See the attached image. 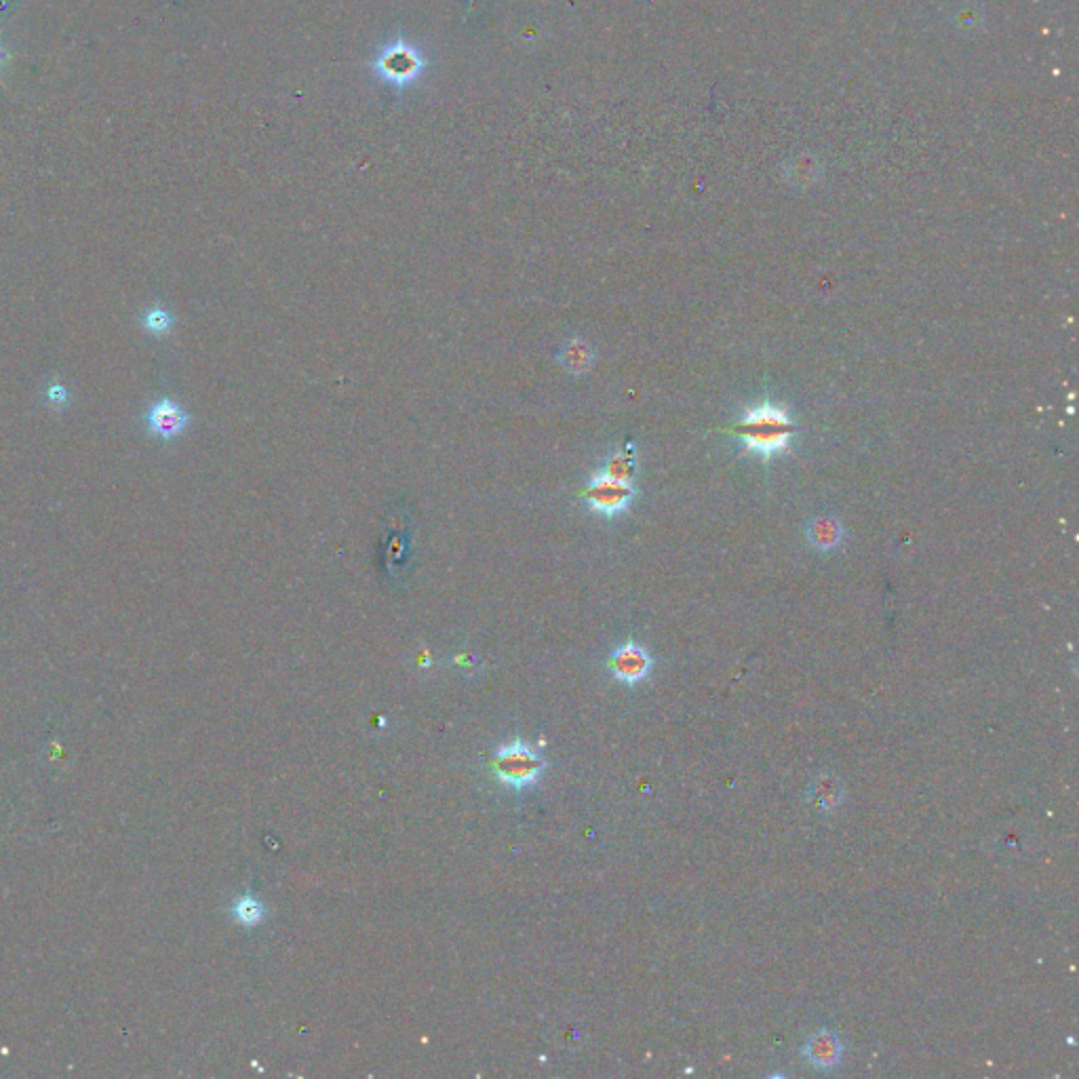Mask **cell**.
Instances as JSON below:
<instances>
[{
    "label": "cell",
    "instance_id": "cell-8",
    "mask_svg": "<svg viewBox=\"0 0 1079 1079\" xmlns=\"http://www.w3.org/2000/svg\"><path fill=\"white\" fill-rule=\"evenodd\" d=\"M597 473L603 475V477L616 479V481L633 483L635 473H637L635 447H633V445H626V447H622V449H618V451H612V454L607 456V460L603 462V466L597 470Z\"/></svg>",
    "mask_w": 1079,
    "mask_h": 1079
},
{
    "label": "cell",
    "instance_id": "cell-11",
    "mask_svg": "<svg viewBox=\"0 0 1079 1079\" xmlns=\"http://www.w3.org/2000/svg\"><path fill=\"white\" fill-rule=\"evenodd\" d=\"M232 913H234V919H237L239 924H243L247 928L258 926L260 921L264 919V907L251 896H241L237 900V905H234Z\"/></svg>",
    "mask_w": 1079,
    "mask_h": 1079
},
{
    "label": "cell",
    "instance_id": "cell-12",
    "mask_svg": "<svg viewBox=\"0 0 1079 1079\" xmlns=\"http://www.w3.org/2000/svg\"><path fill=\"white\" fill-rule=\"evenodd\" d=\"M142 327L148 333H154V336H165V333H169L173 327V317L163 306H152L144 312Z\"/></svg>",
    "mask_w": 1079,
    "mask_h": 1079
},
{
    "label": "cell",
    "instance_id": "cell-5",
    "mask_svg": "<svg viewBox=\"0 0 1079 1079\" xmlns=\"http://www.w3.org/2000/svg\"><path fill=\"white\" fill-rule=\"evenodd\" d=\"M148 430L159 439H175L180 437L190 424V416L184 411L182 405L175 403L173 399H159L146 414Z\"/></svg>",
    "mask_w": 1079,
    "mask_h": 1079
},
{
    "label": "cell",
    "instance_id": "cell-3",
    "mask_svg": "<svg viewBox=\"0 0 1079 1079\" xmlns=\"http://www.w3.org/2000/svg\"><path fill=\"white\" fill-rule=\"evenodd\" d=\"M635 494L637 492L633 483L616 481L595 473L584 487L582 500L591 513L614 519L631 508Z\"/></svg>",
    "mask_w": 1079,
    "mask_h": 1079
},
{
    "label": "cell",
    "instance_id": "cell-10",
    "mask_svg": "<svg viewBox=\"0 0 1079 1079\" xmlns=\"http://www.w3.org/2000/svg\"><path fill=\"white\" fill-rule=\"evenodd\" d=\"M810 797L822 812H833L843 801V784L835 776L822 774L812 782Z\"/></svg>",
    "mask_w": 1079,
    "mask_h": 1079
},
{
    "label": "cell",
    "instance_id": "cell-13",
    "mask_svg": "<svg viewBox=\"0 0 1079 1079\" xmlns=\"http://www.w3.org/2000/svg\"><path fill=\"white\" fill-rule=\"evenodd\" d=\"M70 401V392L64 384H51L47 388V403L53 407V409H64Z\"/></svg>",
    "mask_w": 1079,
    "mask_h": 1079
},
{
    "label": "cell",
    "instance_id": "cell-7",
    "mask_svg": "<svg viewBox=\"0 0 1079 1079\" xmlns=\"http://www.w3.org/2000/svg\"><path fill=\"white\" fill-rule=\"evenodd\" d=\"M559 363L561 367L567 371V374L572 376H582L586 374L588 369L593 367L595 363V350L593 346L580 340V338H572L567 340L561 350H559Z\"/></svg>",
    "mask_w": 1079,
    "mask_h": 1079
},
{
    "label": "cell",
    "instance_id": "cell-4",
    "mask_svg": "<svg viewBox=\"0 0 1079 1079\" xmlns=\"http://www.w3.org/2000/svg\"><path fill=\"white\" fill-rule=\"evenodd\" d=\"M612 675L622 683H639L652 671V656L639 643H624L607 660Z\"/></svg>",
    "mask_w": 1079,
    "mask_h": 1079
},
{
    "label": "cell",
    "instance_id": "cell-6",
    "mask_svg": "<svg viewBox=\"0 0 1079 1079\" xmlns=\"http://www.w3.org/2000/svg\"><path fill=\"white\" fill-rule=\"evenodd\" d=\"M803 1052L816 1069H833L841 1061L843 1046L835 1033L818 1031L808 1039Z\"/></svg>",
    "mask_w": 1079,
    "mask_h": 1079
},
{
    "label": "cell",
    "instance_id": "cell-2",
    "mask_svg": "<svg viewBox=\"0 0 1079 1079\" xmlns=\"http://www.w3.org/2000/svg\"><path fill=\"white\" fill-rule=\"evenodd\" d=\"M492 770L500 782L510 789H525L534 784L544 770V759L527 747L525 742H508L496 753Z\"/></svg>",
    "mask_w": 1079,
    "mask_h": 1079
},
{
    "label": "cell",
    "instance_id": "cell-9",
    "mask_svg": "<svg viewBox=\"0 0 1079 1079\" xmlns=\"http://www.w3.org/2000/svg\"><path fill=\"white\" fill-rule=\"evenodd\" d=\"M841 538H843V529L835 517L820 515L812 519L808 527V540L812 542V546L818 548V551H833V548L841 544Z\"/></svg>",
    "mask_w": 1079,
    "mask_h": 1079
},
{
    "label": "cell",
    "instance_id": "cell-1",
    "mask_svg": "<svg viewBox=\"0 0 1079 1079\" xmlns=\"http://www.w3.org/2000/svg\"><path fill=\"white\" fill-rule=\"evenodd\" d=\"M795 433L797 426L789 411L774 403L749 407L732 428V435L744 445V454H755L765 460L789 451Z\"/></svg>",
    "mask_w": 1079,
    "mask_h": 1079
},
{
    "label": "cell",
    "instance_id": "cell-14",
    "mask_svg": "<svg viewBox=\"0 0 1079 1079\" xmlns=\"http://www.w3.org/2000/svg\"><path fill=\"white\" fill-rule=\"evenodd\" d=\"M0 60H3V51H0Z\"/></svg>",
    "mask_w": 1079,
    "mask_h": 1079
}]
</instances>
